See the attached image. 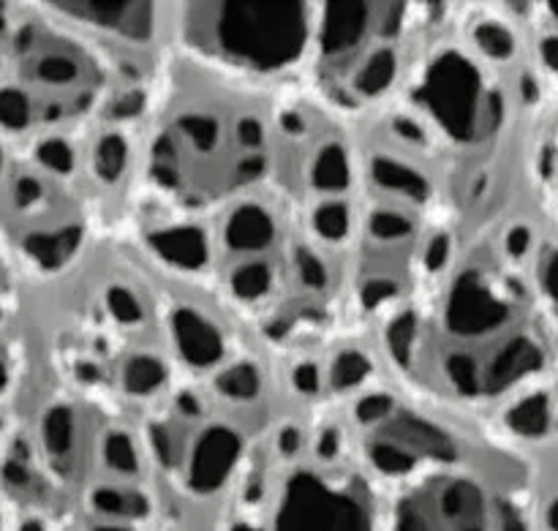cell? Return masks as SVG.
Returning a JSON list of instances; mask_svg holds the SVG:
<instances>
[{"mask_svg": "<svg viewBox=\"0 0 558 531\" xmlns=\"http://www.w3.org/2000/svg\"><path fill=\"white\" fill-rule=\"evenodd\" d=\"M71 74H74V71H71V65L60 58H49L41 63V76L49 82H63V80H69Z\"/></svg>", "mask_w": 558, "mask_h": 531, "instance_id": "7a4b0ae2", "label": "cell"}, {"mask_svg": "<svg viewBox=\"0 0 558 531\" xmlns=\"http://www.w3.org/2000/svg\"><path fill=\"white\" fill-rule=\"evenodd\" d=\"M3 382H5V371L0 369V387H3Z\"/></svg>", "mask_w": 558, "mask_h": 531, "instance_id": "277c9868", "label": "cell"}, {"mask_svg": "<svg viewBox=\"0 0 558 531\" xmlns=\"http://www.w3.org/2000/svg\"><path fill=\"white\" fill-rule=\"evenodd\" d=\"M27 120V101L16 90H0V123L20 129Z\"/></svg>", "mask_w": 558, "mask_h": 531, "instance_id": "6da1fadb", "label": "cell"}, {"mask_svg": "<svg viewBox=\"0 0 558 531\" xmlns=\"http://www.w3.org/2000/svg\"><path fill=\"white\" fill-rule=\"evenodd\" d=\"M38 185L33 183V180H22L20 183V202H27V200H33V196L38 194Z\"/></svg>", "mask_w": 558, "mask_h": 531, "instance_id": "3957f363", "label": "cell"}, {"mask_svg": "<svg viewBox=\"0 0 558 531\" xmlns=\"http://www.w3.org/2000/svg\"><path fill=\"white\" fill-rule=\"evenodd\" d=\"M556 194H558V164H556Z\"/></svg>", "mask_w": 558, "mask_h": 531, "instance_id": "5b68a950", "label": "cell"}, {"mask_svg": "<svg viewBox=\"0 0 558 531\" xmlns=\"http://www.w3.org/2000/svg\"><path fill=\"white\" fill-rule=\"evenodd\" d=\"M0 25H3V20H0Z\"/></svg>", "mask_w": 558, "mask_h": 531, "instance_id": "8992f818", "label": "cell"}]
</instances>
